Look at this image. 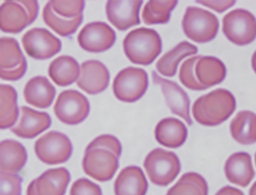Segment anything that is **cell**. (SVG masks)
Returning a JSON list of instances; mask_svg holds the SVG:
<instances>
[{"mask_svg": "<svg viewBox=\"0 0 256 195\" xmlns=\"http://www.w3.org/2000/svg\"><path fill=\"white\" fill-rule=\"evenodd\" d=\"M56 90L46 77L38 76L30 80L24 89V99L32 106L46 109L52 105Z\"/></svg>", "mask_w": 256, "mask_h": 195, "instance_id": "44dd1931", "label": "cell"}, {"mask_svg": "<svg viewBox=\"0 0 256 195\" xmlns=\"http://www.w3.org/2000/svg\"><path fill=\"white\" fill-rule=\"evenodd\" d=\"M121 152L115 149L89 144L83 160L84 173L100 182L111 180L118 169Z\"/></svg>", "mask_w": 256, "mask_h": 195, "instance_id": "277c9868", "label": "cell"}, {"mask_svg": "<svg viewBox=\"0 0 256 195\" xmlns=\"http://www.w3.org/2000/svg\"><path fill=\"white\" fill-rule=\"evenodd\" d=\"M51 124V118L46 112L22 106L20 107L19 120L10 130L18 137L32 139L47 130Z\"/></svg>", "mask_w": 256, "mask_h": 195, "instance_id": "d6986e66", "label": "cell"}, {"mask_svg": "<svg viewBox=\"0 0 256 195\" xmlns=\"http://www.w3.org/2000/svg\"><path fill=\"white\" fill-rule=\"evenodd\" d=\"M187 38L198 43H204L216 38L219 29L218 18L214 14L196 7H188L182 22Z\"/></svg>", "mask_w": 256, "mask_h": 195, "instance_id": "8992f818", "label": "cell"}, {"mask_svg": "<svg viewBox=\"0 0 256 195\" xmlns=\"http://www.w3.org/2000/svg\"><path fill=\"white\" fill-rule=\"evenodd\" d=\"M148 87V73L139 68L128 67L121 70L113 82V91L116 98L128 103L140 99Z\"/></svg>", "mask_w": 256, "mask_h": 195, "instance_id": "9c48e42d", "label": "cell"}, {"mask_svg": "<svg viewBox=\"0 0 256 195\" xmlns=\"http://www.w3.org/2000/svg\"><path fill=\"white\" fill-rule=\"evenodd\" d=\"M43 20L52 31L62 37L74 34L83 21V15L74 19H66L56 15L48 2L42 11Z\"/></svg>", "mask_w": 256, "mask_h": 195, "instance_id": "f1b7e54d", "label": "cell"}, {"mask_svg": "<svg viewBox=\"0 0 256 195\" xmlns=\"http://www.w3.org/2000/svg\"><path fill=\"white\" fill-rule=\"evenodd\" d=\"M123 48L126 56L132 63L147 66L161 53L162 42L154 30L142 27L127 34L123 41Z\"/></svg>", "mask_w": 256, "mask_h": 195, "instance_id": "3957f363", "label": "cell"}, {"mask_svg": "<svg viewBox=\"0 0 256 195\" xmlns=\"http://www.w3.org/2000/svg\"><path fill=\"white\" fill-rule=\"evenodd\" d=\"M252 66L254 71L256 73V51L254 53L252 57Z\"/></svg>", "mask_w": 256, "mask_h": 195, "instance_id": "8d00e7d4", "label": "cell"}, {"mask_svg": "<svg viewBox=\"0 0 256 195\" xmlns=\"http://www.w3.org/2000/svg\"><path fill=\"white\" fill-rule=\"evenodd\" d=\"M142 1H108L106 5L107 18L116 29L124 31L140 24L139 12Z\"/></svg>", "mask_w": 256, "mask_h": 195, "instance_id": "e0dca14e", "label": "cell"}, {"mask_svg": "<svg viewBox=\"0 0 256 195\" xmlns=\"http://www.w3.org/2000/svg\"><path fill=\"white\" fill-rule=\"evenodd\" d=\"M22 45L30 57L38 60L51 58L62 47L60 40L43 28L29 30L22 36Z\"/></svg>", "mask_w": 256, "mask_h": 195, "instance_id": "4fadbf2b", "label": "cell"}, {"mask_svg": "<svg viewBox=\"0 0 256 195\" xmlns=\"http://www.w3.org/2000/svg\"><path fill=\"white\" fill-rule=\"evenodd\" d=\"M226 68L218 59L210 56L191 57L180 66L179 77L186 88L202 91L225 79Z\"/></svg>", "mask_w": 256, "mask_h": 195, "instance_id": "6da1fadb", "label": "cell"}, {"mask_svg": "<svg viewBox=\"0 0 256 195\" xmlns=\"http://www.w3.org/2000/svg\"><path fill=\"white\" fill-rule=\"evenodd\" d=\"M52 10L57 15L66 19H74L82 15L84 8V1H50L48 2Z\"/></svg>", "mask_w": 256, "mask_h": 195, "instance_id": "1f68e13d", "label": "cell"}, {"mask_svg": "<svg viewBox=\"0 0 256 195\" xmlns=\"http://www.w3.org/2000/svg\"><path fill=\"white\" fill-rule=\"evenodd\" d=\"M188 130L182 121L174 118L163 119L155 128V137L162 145L170 148L180 147L186 141Z\"/></svg>", "mask_w": 256, "mask_h": 195, "instance_id": "7402d4cb", "label": "cell"}, {"mask_svg": "<svg viewBox=\"0 0 256 195\" xmlns=\"http://www.w3.org/2000/svg\"><path fill=\"white\" fill-rule=\"evenodd\" d=\"M38 13L36 1H6L1 5L0 27L6 33H20L36 20Z\"/></svg>", "mask_w": 256, "mask_h": 195, "instance_id": "52a82bcc", "label": "cell"}, {"mask_svg": "<svg viewBox=\"0 0 256 195\" xmlns=\"http://www.w3.org/2000/svg\"><path fill=\"white\" fill-rule=\"evenodd\" d=\"M198 52V48L190 43L186 41L180 43L159 59L156 64L157 70L166 77H172L177 72L180 62L187 56L196 54Z\"/></svg>", "mask_w": 256, "mask_h": 195, "instance_id": "4316f807", "label": "cell"}, {"mask_svg": "<svg viewBox=\"0 0 256 195\" xmlns=\"http://www.w3.org/2000/svg\"><path fill=\"white\" fill-rule=\"evenodd\" d=\"M230 131L233 139L242 144L256 141V114L250 111H240L230 122Z\"/></svg>", "mask_w": 256, "mask_h": 195, "instance_id": "484cf974", "label": "cell"}, {"mask_svg": "<svg viewBox=\"0 0 256 195\" xmlns=\"http://www.w3.org/2000/svg\"><path fill=\"white\" fill-rule=\"evenodd\" d=\"M48 74L59 86H67L76 81L80 74L79 64L72 57L62 56L50 64Z\"/></svg>", "mask_w": 256, "mask_h": 195, "instance_id": "d4e9b609", "label": "cell"}, {"mask_svg": "<svg viewBox=\"0 0 256 195\" xmlns=\"http://www.w3.org/2000/svg\"><path fill=\"white\" fill-rule=\"evenodd\" d=\"M178 2H148L144 6L142 18L146 25L164 24L170 20V13Z\"/></svg>", "mask_w": 256, "mask_h": 195, "instance_id": "4dcf8cb0", "label": "cell"}, {"mask_svg": "<svg viewBox=\"0 0 256 195\" xmlns=\"http://www.w3.org/2000/svg\"><path fill=\"white\" fill-rule=\"evenodd\" d=\"M116 40L115 31L106 23H90L80 31L78 36L80 47L88 52L106 51L114 45Z\"/></svg>", "mask_w": 256, "mask_h": 195, "instance_id": "5bb4252c", "label": "cell"}, {"mask_svg": "<svg viewBox=\"0 0 256 195\" xmlns=\"http://www.w3.org/2000/svg\"><path fill=\"white\" fill-rule=\"evenodd\" d=\"M148 183L140 167H125L118 174L114 183L116 195H145Z\"/></svg>", "mask_w": 256, "mask_h": 195, "instance_id": "ffe728a7", "label": "cell"}, {"mask_svg": "<svg viewBox=\"0 0 256 195\" xmlns=\"http://www.w3.org/2000/svg\"><path fill=\"white\" fill-rule=\"evenodd\" d=\"M152 79L153 83L158 85L161 88L166 105L171 112L184 119L191 126L193 122L190 114V101L186 92L176 82L164 79L154 71L152 72Z\"/></svg>", "mask_w": 256, "mask_h": 195, "instance_id": "9a60e30c", "label": "cell"}, {"mask_svg": "<svg viewBox=\"0 0 256 195\" xmlns=\"http://www.w3.org/2000/svg\"><path fill=\"white\" fill-rule=\"evenodd\" d=\"M0 127L6 129L14 125L19 111L17 105V92L10 85L0 87Z\"/></svg>", "mask_w": 256, "mask_h": 195, "instance_id": "83f0119b", "label": "cell"}, {"mask_svg": "<svg viewBox=\"0 0 256 195\" xmlns=\"http://www.w3.org/2000/svg\"><path fill=\"white\" fill-rule=\"evenodd\" d=\"M206 181L200 174L187 173L180 178L166 195H208Z\"/></svg>", "mask_w": 256, "mask_h": 195, "instance_id": "f546056e", "label": "cell"}, {"mask_svg": "<svg viewBox=\"0 0 256 195\" xmlns=\"http://www.w3.org/2000/svg\"><path fill=\"white\" fill-rule=\"evenodd\" d=\"M1 172L16 173L24 166L27 160L26 149L13 139L4 140L0 149Z\"/></svg>", "mask_w": 256, "mask_h": 195, "instance_id": "cb8c5ba5", "label": "cell"}, {"mask_svg": "<svg viewBox=\"0 0 256 195\" xmlns=\"http://www.w3.org/2000/svg\"><path fill=\"white\" fill-rule=\"evenodd\" d=\"M144 168L155 185L166 186L177 177L180 170L179 158L172 151L156 148L144 160Z\"/></svg>", "mask_w": 256, "mask_h": 195, "instance_id": "5b68a950", "label": "cell"}, {"mask_svg": "<svg viewBox=\"0 0 256 195\" xmlns=\"http://www.w3.org/2000/svg\"><path fill=\"white\" fill-rule=\"evenodd\" d=\"M196 3L202 4L212 9L216 12L221 13L228 9L232 8L236 2L235 1H196Z\"/></svg>", "mask_w": 256, "mask_h": 195, "instance_id": "e575fe53", "label": "cell"}, {"mask_svg": "<svg viewBox=\"0 0 256 195\" xmlns=\"http://www.w3.org/2000/svg\"><path fill=\"white\" fill-rule=\"evenodd\" d=\"M22 178L19 175L1 172L0 195H20Z\"/></svg>", "mask_w": 256, "mask_h": 195, "instance_id": "d6a6232c", "label": "cell"}, {"mask_svg": "<svg viewBox=\"0 0 256 195\" xmlns=\"http://www.w3.org/2000/svg\"><path fill=\"white\" fill-rule=\"evenodd\" d=\"M224 170L230 182L240 186H246L253 176L250 156L244 152L234 153L228 158Z\"/></svg>", "mask_w": 256, "mask_h": 195, "instance_id": "603a6c76", "label": "cell"}, {"mask_svg": "<svg viewBox=\"0 0 256 195\" xmlns=\"http://www.w3.org/2000/svg\"><path fill=\"white\" fill-rule=\"evenodd\" d=\"M35 152L38 159L45 164H62L67 161L72 155V143L67 135L51 131L36 140Z\"/></svg>", "mask_w": 256, "mask_h": 195, "instance_id": "30bf717a", "label": "cell"}, {"mask_svg": "<svg viewBox=\"0 0 256 195\" xmlns=\"http://www.w3.org/2000/svg\"><path fill=\"white\" fill-rule=\"evenodd\" d=\"M216 195H244L243 192L232 186H226L219 191Z\"/></svg>", "mask_w": 256, "mask_h": 195, "instance_id": "d590c367", "label": "cell"}, {"mask_svg": "<svg viewBox=\"0 0 256 195\" xmlns=\"http://www.w3.org/2000/svg\"><path fill=\"white\" fill-rule=\"evenodd\" d=\"M109 81L110 73L106 66L100 61L90 60L82 64L76 84L89 95H96L107 88Z\"/></svg>", "mask_w": 256, "mask_h": 195, "instance_id": "ac0fdd59", "label": "cell"}, {"mask_svg": "<svg viewBox=\"0 0 256 195\" xmlns=\"http://www.w3.org/2000/svg\"><path fill=\"white\" fill-rule=\"evenodd\" d=\"M89 112L90 104L86 96L72 89L62 92L54 105L57 118L70 125L82 123L88 116Z\"/></svg>", "mask_w": 256, "mask_h": 195, "instance_id": "8fae6325", "label": "cell"}, {"mask_svg": "<svg viewBox=\"0 0 256 195\" xmlns=\"http://www.w3.org/2000/svg\"><path fill=\"white\" fill-rule=\"evenodd\" d=\"M70 195H102L99 185L86 178H80L72 183Z\"/></svg>", "mask_w": 256, "mask_h": 195, "instance_id": "836d02e7", "label": "cell"}, {"mask_svg": "<svg viewBox=\"0 0 256 195\" xmlns=\"http://www.w3.org/2000/svg\"><path fill=\"white\" fill-rule=\"evenodd\" d=\"M224 35L234 44H250L256 38L255 16L244 9H237L224 16L222 21Z\"/></svg>", "mask_w": 256, "mask_h": 195, "instance_id": "ba28073f", "label": "cell"}, {"mask_svg": "<svg viewBox=\"0 0 256 195\" xmlns=\"http://www.w3.org/2000/svg\"><path fill=\"white\" fill-rule=\"evenodd\" d=\"M236 109V100L230 91L216 89L198 98L192 107L194 118L201 125L214 127L227 120Z\"/></svg>", "mask_w": 256, "mask_h": 195, "instance_id": "7a4b0ae2", "label": "cell"}, {"mask_svg": "<svg viewBox=\"0 0 256 195\" xmlns=\"http://www.w3.org/2000/svg\"><path fill=\"white\" fill-rule=\"evenodd\" d=\"M27 63L19 43L13 38L3 37L0 47V76L1 79L15 81L26 73Z\"/></svg>", "mask_w": 256, "mask_h": 195, "instance_id": "7c38bea8", "label": "cell"}, {"mask_svg": "<svg viewBox=\"0 0 256 195\" xmlns=\"http://www.w3.org/2000/svg\"><path fill=\"white\" fill-rule=\"evenodd\" d=\"M70 178L65 167L48 169L30 183L26 195H64Z\"/></svg>", "mask_w": 256, "mask_h": 195, "instance_id": "2e32d148", "label": "cell"}]
</instances>
